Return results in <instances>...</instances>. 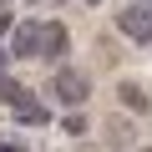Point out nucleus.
I'll list each match as a JSON object with an SVG mask.
<instances>
[{
	"label": "nucleus",
	"instance_id": "1",
	"mask_svg": "<svg viewBox=\"0 0 152 152\" xmlns=\"http://www.w3.org/2000/svg\"><path fill=\"white\" fill-rule=\"evenodd\" d=\"M51 91H56V102H66V107H81L86 96H91V81L81 71H71V66H61L56 76H51Z\"/></svg>",
	"mask_w": 152,
	"mask_h": 152
},
{
	"label": "nucleus",
	"instance_id": "2",
	"mask_svg": "<svg viewBox=\"0 0 152 152\" xmlns=\"http://www.w3.org/2000/svg\"><path fill=\"white\" fill-rule=\"evenodd\" d=\"M117 31H122L132 46H147V41H152V10H147V5H127V10H117Z\"/></svg>",
	"mask_w": 152,
	"mask_h": 152
},
{
	"label": "nucleus",
	"instance_id": "3",
	"mask_svg": "<svg viewBox=\"0 0 152 152\" xmlns=\"http://www.w3.org/2000/svg\"><path fill=\"white\" fill-rule=\"evenodd\" d=\"M41 36H46V20H20L15 26V41H10V56H20V61H31V56H41Z\"/></svg>",
	"mask_w": 152,
	"mask_h": 152
},
{
	"label": "nucleus",
	"instance_id": "4",
	"mask_svg": "<svg viewBox=\"0 0 152 152\" xmlns=\"http://www.w3.org/2000/svg\"><path fill=\"white\" fill-rule=\"evenodd\" d=\"M15 122H20V127H46V122H51V107H46L41 96L26 91V96L15 102Z\"/></svg>",
	"mask_w": 152,
	"mask_h": 152
},
{
	"label": "nucleus",
	"instance_id": "5",
	"mask_svg": "<svg viewBox=\"0 0 152 152\" xmlns=\"http://www.w3.org/2000/svg\"><path fill=\"white\" fill-rule=\"evenodd\" d=\"M66 41H71V36H66V26H61V20H46L41 56H46V61H61V56H66Z\"/></svg>",
	"mask_w": 152,
	"mask_h": 152
},
{
	"label": "nucleus",
	"instance_id": "6",
	"mask_svg": "<svg viewBox=\"0 0 152 152\" xmlns=\"http://www.w3.org/2000/svg\"><path fill=\"white\" fill-rule=\"evenodd\" d=\"M20 96H26V86H20V81H10V76H0V102H10V107H15Z\"/></svg>",
	"mask_w": 152,
	"mask_h": 152
},
{
	"label": "nucleus",
	"instance_id": "7",
	"mask_svg": "<svg viewBox=\"0 0 152 152\" xmlns=\"http://www.w3.org/2000/svg\"><path fill=\"white\" fill-rule=\"evenodd\" d=\"M66 132H71V137H81V132H86V117L76 112V107H71V117H66Z\"/></svg>",
	"mask_w": 152,
	"mask_h": 152
},
{
	"label": "nucleus",
	"instance_id": "8",
	"mask_svg": "<svg viewBox=\"0 0 152 152\" xmlns=\"http://www.w3.org/2000/svg\"><path fill=\"white\" fill-rule=\"evenodd\" d=\"M112 142H132V127H122V122H112V132H107Z\"/></svg>",
	"mask_w": 152,
	"mask_h": 152
},
{
	"label": "nucleus",
	"instance_id": "9",
	"mask_svg": "<svg viewBox=\"0 0 152 152\" xmlns=\"http://www.w3.org/2000/svg\"><path fill=\"white\" fill-rule=\"evenodd\" d=\"M26 5H31V10H36V5H61V0H26Z\"/></svg>",
	"mask_w": 152,
	"mask_h": 152
},
{
	"label": "nucleus",
	"instance_id": "10",
	"mask_svg": "<svg viewBox=\"0 0 152 152\" xmlns=\"http://www.w3.org/2000/svg\"><path fill=\"white\" fill-rule=\"evenodd\" d=\"M0 76H5V51H0Z\"/></svg>",
	"mask_w": 152,
	"mask_h": 152
},
{
	"label": "nucleus",
	"instance_id": "11",
	"mask_svg": "<svg viewBox=\"0 0 152 152\" xmlns=\"http://www.w3.org/2000/svg\"><path fill=\"white\" fill-rule=\"evenodd\" d=\"M86 5H102V0H86Z\"/></svg>",
	"mask_w": 152,
	"mask_h": 152
},
{
	"label": "nucleus",
	"instance_id": "12",
	"mask_svg": "<svg viewBox=\"0 0 152 152\" xmlns=\"http://www.w3.org/2000/svg\"><path fill=\"white\" fill-rule=\"evenodd\" d=\"M142 5H147V10H152V0H142Z\"/></svg>",
	"mask_w": 152,
	"mask_h": 152
},
{
	"label": "nucleus",
	"instance_id": "13",
	"mask_svg": "<svg viewBox=\"0 0 152 152\" xmlns=\"http://www.w3.org/2000/svg\"><path fill=\"white\" fill-rule=\"evenodd\" d=\"M0 10H5V0H0Z\"/></svg>",
	"mask_w": 152,
	"mask_h": 152
}]
</instances>
